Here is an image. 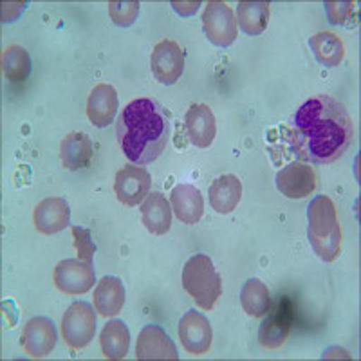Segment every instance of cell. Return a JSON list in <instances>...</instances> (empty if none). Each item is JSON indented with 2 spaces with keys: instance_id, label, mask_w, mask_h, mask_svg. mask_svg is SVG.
Masks as SVG:
<instances>
[{
  "instance_id": "1",
  "label": "cell",
  "mask_w": 361,
  "mask_h": 361,
  "mask_svg": "<svg viewBox=\"0 0 361 361\" xmlns=\"http://www.w3.org/2000/svg\"><path fill=\"white\" fill-rule=\"evenodd\" d=\"M289 152L296 161L329 164L340 159L354 140V123L338 99L318 94L295 112L288 128Z\"/></svg>"
},
{
  "instance_id": "2",
  "label": "cell",
  "mask_w": 361,
  "mask_h": 361,
  "mask_svg": "<svg viewBox=\"0 0 361 361\" xmlns=\"http://www.w3.org/2000/svg\"><path fill=\"white\" fill-rule=\"evenodd\" d=\"M170 130L169 112L150 98L127 103L118 118L119 147L135 164L156 161L169 145Z\"/></svg>"
},
{
  "instance_id": "3",
  "label": "cell",
  "mask_w": 361,
  "mask_h": 361,
  "mask_svg": "<svg viewBox=\"0 0 361 361\" xmlns=\"http://www.w3.org/2000/svg\"><path fill=\"white\" fill-rule=\"evenodd\" d=\"M307 235L314 253L325 262H334L341 253V228L336 206L329 195H316L307 208Z\"/></svg>"
},
{
  "instance_id": "4",
  "label": "cell",
  "mask_w": 361,
  "mask_h": 361,
  "mask_svg": "<svg viewBox=\"0 0 361 361\" xmlns=\"http://www.w3.org/2000/svg\"><path fill=\"white\" fill-rule=\"evenodd\" d=\"M183 288L204 311H212L222 295L221 275L208 255H195L183 267Z\"/></svg>"
},
{
  "instance_id": "5",
  "label": "cell",
  "mask_w": 361,
  "mask_h": 361,
  "mask_svg": "<svg viewBox=\"0 0 361 361\" xmlns=\"http://www.w3.org/2000/svg\"><path fill=\"white\" fill-rule=\"evenodd\" d=\"M266 314L259 331L260 345L264 349H280L291 333L295 322V305L289 296H280L275 304L269 305Z\"/></svg>"
},
{
  "instance_id": "6",
  "label": "cell",
  "mask_w": 361,
  "mask_h": 361,
  "mask_svg": "<svg viewBox=\"0 0 361 361\" xmlns=\"http://www.w3.org/2000/svg\"><path fill=\"white\" fill-rule=\"evenodd\" d=\"M96 334V312L87 302H74L62 318V336L73 350L85 349Z\"/></svg>"
},
{
  "instance_id": "7",
  "label": "cell",
  "mask_w": 361,
  "mask_h": 361,
  "mask_svg": "<svg viewBox=\"0 0 361 361\" xmlns=\"http://www.w3.org/2000/svg\"><path fill=\"white\" fill-rule=\"evenodd\" d=\"M202 29L212 44L219 47H230L238 35V24L230 6L221 0L208 2L202 13Z\"/></svg>"
},
{
  "instance_id": "8",
  "label": "cell",
  "mask_w": 361,
  "mask_h": 361,
  "mask_svg": "<svg viewBox=\"0 0 361 361\" xmlns=\"http://www.w3.org/2000/svg\"><path fill=\"white\" fill-rule=\"evenodd\" d=\"M150 69L163 85H173L185 71V49L173 40H161L150 54Z\"/></svg>"
},
{
  "instance_id": "9",
  "label": "cell",
  "mask_w": 361,
  "mask_h": 361,
  "mask_svg": "<svg viewBox=\"0 0 361 361\" xmlns=\"http://www.w3.org/2000/svg\"><path fill=\"white\" fill-rule=\"evenodd\" d=\"M96 282L92 264L82 259L62 260L54 267V283L66 295H85Z\"/></svg>"
},
{
  "instance_id": "10",
  "label": "cell",
  "mask_w": 361,
  "mask_h": 361,
  "mask_svg": "<svg viewBox=\"0 0 361 361\" xmlns=\"http://www.w3.org/2000/svg\"><path fill=\"white\" fill-rule=\"evenodd\" d=\"M276 188L288 199H305L316 190V172L304 161H293L276 172Z\"/></svg>"
},
{
  "instance_id": "11",
  "label": "cell",
  "mask_w": 361,
  "mask_h": 361,
  "mask_svg": "<svg viewBox=\"0 0 361 361\" xmlns=\"http://www.w3.org/2000/svg\"><path fill=\"white\" fill-rule=\"evenodd\" d=\"M150 185H152V179L147 170L134 164H125L123 169L116 173V197L125 206H137L150 193Z\"/></svg>"
},
{
  "instance_id": "12",
  "label": "cell",
  "mask_w": 361,
  "mask_h": 361,
  "mask_svg": "<svg viewBox=\"0 0 361 361\" xmlns=\"http://www.w3.org/2000/svg\"><path fill=\"white\" fill-rule=\"evenodd\" d=\"M179 338L186 353L193 356H202L212 347L214 340V331L212 324L202 312L188 311L179 322Z\"/></svg>"
},
{
  "instance_id": "13",
  "label": "cell",
  "mask_w": 361,
  "mask_h": 361,
  "mask_svg": "<svg viewBox=\"0 0 361 361\" xmlns=\"http://www.w3.org/2000/svg\"><path fill=\"white\" fill-rule=\"evenodd\" d=\"M56 340V329H54L53 322L44 316H37L25 324L20 345L27 356L40 360L53 353Z\"/></svg>"
},
{
  "instance_id": "14",
  "label": "cell",
  "mask_w": 361,
  "mask_h": 361,
  "mask_svg": "<svg viewBox=\"0 0 361 361\" xmlns=\"http://www.w3.org/2000/svg\"><path fill=\"white\" fill-rule=\"evenodd\" d=\"M137 360H177V347L159 325H145L135 343Z\"/></svg>"
},
{
  "instance_id": "15",
  "label": "cell",
  "mask_w": 361,
  "mask_h": 361,
  "mask_svg": "<svg viewBox=\"0 0 361 361\" xmlns=\"http://www.w3.org/2000/svg\"><path fill=\"white\" fill-rule=\"evenodd\" d=\"M33 222L37 231L44 235H54L66 230L71 224L69 202L62 197H47L37 204L33 212Z\"/></svg>"
},
{
  "instance_id": "16",
  "label": "cell",
  "mask_w": 361,
  "mask_h": 361,
  "mask_svg": "<svg viewBox=\"0 0 361 361\" xmlns=\"http://www.w3.org/2000/svg\"><path fill=\"white\" fill-rule=\"evenodd\" d=\"M185 127L188 132L190 143L199 148H208L214 143L217 134L214 111L204 103H193L185 116Z\"/></svg>"
},
{
  "instance_id": "17",
  "label": "cell",
  "mask_w": 361,
  "mask_h": 361,
  "mask_svg": "<svg viewBox=\"0 0 361 361\" xmlns=\"http://www.w3.org/2000/svg\"><path fill=\"white\" fill-rule=\"evenodd\" d=\"M119 102L118 92L109 83H98L94 89L90 90L89 99H87V116L90 123L94 127L103 128L109 127L118 112Z\"/></svg>"
},
{
  "instance_id": "18",
  "label": "cell",
  "mask_w": 361,
  "mask_h": 361,
  "mask_svg": "<svg viewBox=\"0 0 361 361\" xmlns=\"http://www.w3.org/2000/svg\"><path fill=\"white\" fill-rule=\"evenodd\" d=\"M170 204L183 224H197L204 214L202 193L193 185H177L170 193Z\"/></svg>"
},
{
  "instance_id": "19",
  "label": "cell",
  "mask_w": 361,
  "mask_h": 361,
  "mask_svg": "<svg viewBox=\"0 0 361 361\" xmlns=\"http://www.w3.org/2000/svg\"><path fill=\"white\" fill-rule=\"evenodd\" d=\"M209 204L217 214H231L243 199V183L233 173H224L209 185Z\"/></svg>"
},
{
  "instance_id": "20",
  "label": "cell",
  "mask_w": 361,
  "mask_h": 361,
  "mask_svg": "<svg viewBox=\"0 0 361 361\" xmlns=\"http://www.w3.org/2000/svg\"><path fill=\"white\" fill-rule=\"evenodd\" d=\"M94 156V145L85 132H69L60 145V157L67 170L87 169Z\"/></svg>"
},
{
  "instance_id": "21",
  "label": "cell",
  "mask_w": 361,
  "mask_h": 361,
  "mask_svg": "<svg viewBox=\"0 0 361 361\" xmlns=\"http://www.w3.org/2000/svg\"><path fill=\"white\" fill-rule=\"evenodd\" d=\"M141 221L150 233H169L170 228H172V206L163 193H148L143 206H141Z\"/></svg>"
},
{
  "instance_id": "22",
  "label": "cell",
  "mask_w": 361,
  "mask_h": 361,
  "mask_svg": "<svg viewBox=\"0 0 361 361\" xmlns=\"http://www.w3.org/2000/svg\"><path fill=\"white\" fill-rule=\"evenodd\" d=\"M125 305V288L118 276H103L94 289V307L103 318L121 312Z\"/></svg>"
},
{
  "instance_id": "23",
  "label": "cell",
  "mask_w": 361,
  "mask_h": 361,
  "mask_svg": "<svg viewBox=\"0 0 361 361\" xmlns=\"http://www.w3.org/2000/svg\"><path fill=\"white\" fill-rule=\"evenodd\" d=\"M102 353L107 360H123L130 347V333L121 320H112L99 334Z\"/></svg>"
},
{
  "instance_id": "24",
  "label": "cell",
  "mask_w": 361,
  "mask_h": 361,
  "mask_svg": "<svg viewBox=\"0 0 361 361\" xmlns=\"http://www.w3.org/2000/svg\"><path fill=\"white\" fill-rule=\"evenodd\" d=\"M316 60L325 67H338L343 62L345 45L338 35L331 31H320L309 40Z\"/></svg>"
},
{
  "instance_id": "25",
  "label": "cell",
  "mask_w": 361,
  "mask_h": 361,
  "mask_svg": "<svg viewBox=\"0 0 361 361\" xmlns=\"http://www.w3.org/2000/svg\"><path fill=\"white\" fill-rule=\"evenodd\" d=\"M237 24L244 33L257 37L266 31L269 24V4L266 2H238Z\"/></svg>"
},
{
  "instance_id": "26",
  "label": "cell",
  "mask_w": 361,
  "mask_h": 361,
  "mask_svg": "<svg viewBox=\"0 0 361 361\" xmlns=\"http://www.w3.org/2000/svg\"><path fill=\"white\" fill-rule=\"evenodd\" d=\"M240 304H243L246 314L253 316V318L266 316L271 305L269 289H267L266 283L259 279L247 280L243 286V291H240Z\"/></svg>"
},
{
  "instance_id": "27",
  "label": "cell",
  "mask_w": 361,
  "mask_h": 361,
  "mask_svg": "<svg viewBox=\"0 0 361 361\" xmlns=\"http://www.w3.org/2000/svg\"><path fill=\"white\" fill-rule=\"evenodd\" d=\"M2 71L9 82L20 83L31 73V58L22 45H9L2 53Z\"/></svg>"
},
{
  "instance_id": "28",
  "label": "cell",
  "mask_w": 361,
  "mask_h": 361,
  "mask_svg": "<svg viewBox=\"0 0 361 361\" xmlns=\"http://www.w3.org/2000/svg\"><path fill=\"white\" fill-rule=\"evenodd\" d=\"M109 11H111V18L116 24L127 27V25L134 24V20L137 18L140 2H135V0H130V2H111Z\"/></svg>"
},
{
  "instance_id": "29",
  "label": "cell",
  "mask_w": 361,
  "mask_h": 361,
  "mask_svg": "<svg viewBox=\"0 0 361 361\" xmlns=\"http://www.w3.org/2000/svg\"><path fill=\"white\" fill-rule=\"evenodd\" d=\"M327 9L329 20L338 25H347V20H357V17H354L356 13V4L354 2H327L325 4Z\"/></svg>"
},
{
  "instance_id": "30",
  "label": "cell",
  "mask_w": 361,
  "mask_h": 361,
  "mask_svg": "<svg viewBox=\"0 0 361 361\" xmlns=\"http://www.w3.org/2000/svg\"><path fill=\"white\" fill-rule=\"evenodd\" d=\"M73 238H74V247L78 251V257L85 262H92V257L96 253L94 243L90 240V233L85 228L80 226H73Z\"/></svg>"
}]
</instances>
